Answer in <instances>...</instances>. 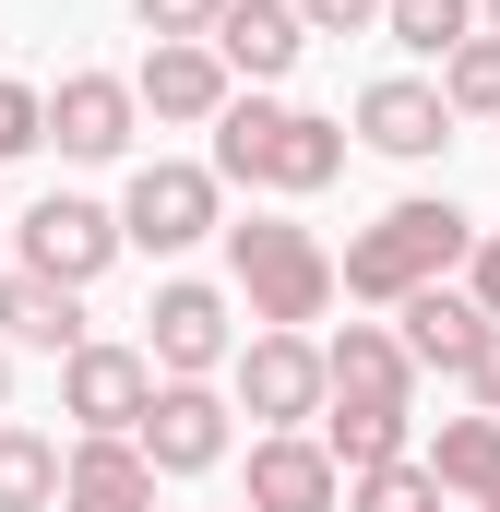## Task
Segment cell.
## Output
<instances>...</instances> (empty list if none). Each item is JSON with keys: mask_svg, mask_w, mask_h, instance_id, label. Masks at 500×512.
<instances>
[{"mask_svg": "<svg viewBox=\"0 0 500 512\" xmlns=\"http://www.w3.org/2000/svg\"><path fill=\"white\" fill-rule=\"evenodd\" d=\"M346 167V120H310V108H286V96H227L215 108V179H239V191H322Z\"/></svg>", "mask_w": 500, "mask_h": 512, "instance_id": "cell-1", "label": "cell"}, {"mask_svg": "<svg viewBox=\"0 0 500 512\" xmlns=\"http://www.w3.org/2000/svg\"><path fill=\"white\" fill-rule=\"evenodd\" d=\"M477 251V227L453 215V203H393V215H370L358 239H346V262H334V286L346 298H370V310H393V298H417V286H441L453 262Z\"/></svg>", "mask_w": 500, "mask_h": 512, "instance_id": "cell-2", "label": "cell"}, {"mask_svg": "<svg viewBox=\"0 0 500 512\" xmlns=\"http://www.w3.org/2000/svg\"><path fill=\"white\" fill-rule=\"evenodd\" d=\"M215 239H227V274H239V298H250L262 334H310V322L334 310V251H322L310 227L250 215V227H215Z\"/></svg>", "mask_w": 500, "mask_h": 512, "instance_id": "cell-3", "label": "cell"}, {"mask_svg": "<svg viewBox=\"0 0 500 512\" xmlns=\"http://www.w3.org/2000/svg\"><path fill=\"white\" fill-rule=\"evenodd\" d=\"M227 227V179L215 167H131V191H120V251H191V239H215Z\"/></svg>", "mask_w": 500, "mask_h": 512, "instance_id": "cell-4", "label": "cell"}, {"mask_svg": "<svg viewBox=\"0 0 500 512\" xmlns=\"http://www.w3.org/2000/svg\"><path fill=\"white\" fill-rule=\"evenodd\" d=\"M12 251H24V274H48V286H96L108 262H120V215L108 203H84V191H48V203H24L12 215Z\"/></svg>", "mask_w": 500, "mask_h": 512, "instance_id": "cell-5", "label": "cell"}, {"mask_svg": "<svg viewBox=\"0 0 500 512\" xmlns=\"http://www.w3.org/2000/svg\"><path fill=\"white\" fill-rule=\"evenodd\" d=\"M239 346H227V298L203 286V274H167L155 286V310H143V370H167V382H215Z\"/></svg>", "mask_w": 500, "mask_h": 512, "instance_id": "cell-6", "label": "cell"}, {"mask_svg": "<svg viewBox=\"0 0 500 512\" xmlns=\"http://www.w3.org/2000/svg\"><path fill=\"white\" fill-rule=\"evenodd\" d=\"M143 405H155V370H143V346H72L60 358V417L84 429V441H131L143 429Z\"/></svg>", "mask_w": 500, "mask_h": 512, "instance_id": "cell-7", "label": "cell"}, {"mask_svg": "<svg viewBox=\"0 0 500 512\" xmlns=\"http://www.w3.org/2000/svg\"><path fill=\"white\" fill-rule=\"evenodd\" d=\"M131 453H143L155 477H203V465H227V393H215V382H155Z\"/></svg>", "mask_w": 500, "mask_h": 512, "instance_id": "cell-8", "label": "cell"}, {"mask_svg": "<svg viewBox=\"0 0 500 512\" xmlns=\"http://www.w3.org/2000/svg\"><path fill=\"white\" fill-rule=\"evenodd\" d=\"M239 405L262 429H310L322 417V346L310 334H250L239 346Z\"/></svg>", "mask_w": 500, "mask_h": 512, "instance_id": "cell-9", "label": "cell"}, {"mask_svg": "<svg viewBox=\"0 0 500 512\" xmlns=\"http://www.w3.org/2000/svg\"><path fill=\"white\" fill-rule=\"evenodd\" d=\"M36 108H48V143H60V155H84V167L131 155V120H143L120 72H60V84H48Z\"/></svg>", "mask_w": 500, "mask_h": 512, "instance_id": "cell-10", "label": "cell"}, {"mask_svg": "<svg viewBox=\"0 0 500 512\" xmlns=\"http://www.w3.org/2000/svg\"><path fill=\"white\" fill-rule=\"evenodd\" d=\"M334 501H346V477H334V453L310 429H262L250 441V501L239 512H334Z\"/></svg>", "mask_w": 500, "mask_h": 512, "instance_id": "cell-11", "label": "cell"}, {"mask_svg": "<svg viewBox=\"0 0 500 512\" xmlns=\"http://www.w3.org/2000/svg\"><path fill=\"white\" fill-rule=\"evenodd\" d=\"M203 48L227 60V84H286V72H298V48H310V24H298L286 0H227Z\"/></svg>", "mask_w": 500, "mask_h": 512, "instance_id": "cell-12", "label": "cell"}, {"mask_svg": "<svg viewBox=\"0 0 500 512\" xmlns=\"http://www.w3.org/2000/svg\"><path fill=\"white\" fill-rule=\"evenodd\" d=\"M393 322H405L393 346H405L417 370H453V382H465V358H477V334H489V310H477L465 286H417V298H393Z\"/></svg>", "mask_w": 500, "mask_h": 512, "instance_id": "cell-13", "label": "cell"}, {"mask_svg": "<svg viewBox=\"0 0 500 512\" xmlns=\"http://www.w3.org/2000/svg\"><path fill=\"white\" fill-rule=\"evenodd\" d=\"M405 382H417V358H405L381 322H346V334L322 346V405H405Z\"/></svg>", "mask_w": 500, "mask_h": 512, "instance_id": "cell-14", "label": "cell"}, {"mask_svg": "<svg viewBox=\"0 0 500 512\" xmlns=\"http://www.w3.org/2000/svg\"><path fill=\"white\" fill-rule=\"evenodd\" d=\"M358 143H381V155H441V143H453L441 84H405V72H381L370 96H358Z\"/></svg>", "mask_w": 500, "mask_h": 512, "instance_id": "cell-15", "label": "cell"}, {"mask_svg": "<svg viewBox=\"0 0 500 512\" xmlns=\"http://www.w3.org/2000/svg\"><path fill=\"white\" fill-rule=\"evenodd\" d=\"M60 512H155V465L131 441H72L60 453Z\"/></svg>", "mask_w": 500, "mask_h": 512, "instance_id": "cell-16", "label": "cell"}, {"mask_svg": "<svg viewBox=\"0 0 500 512\" xmlns=\"http://www.w3.org/2000/svg\"><path fill=\"white\" fill-rule=\"evenodd\" d=\"M227 96H239V84H227V60H215L203 36H191V48H155L143 84H131V108H155V120H215Z\"/></svg>", "mask_w": 500, "mask_h": 512, "instance_id": "cell-17", "label": "cell"}, {"mask_svg": "<svg viewBox=\"0 0 500 512\" xmlns=\"http://www.w3.org/2000/svg\"><path fill=\"white\" fill-rule=\"evenodd\" d=\"M0 346H36V358H72L84 346V310H72V286H48V274H0Z\"/></svg>", "mask_w": 500, "mask_h": 512, "instance_id": "cell-18", "label": "cell"}, {"mask_svg": "<svg viewBox=\"0 0 500 512\" xmlns=\"http://www.w3.org/2000/svg\"><path fill=\"white\" fill-rule=\"evenodd\" d=\"M417 465H429V489H441V501H477V489H489V465H500V417H441V441H429Z\"/></svg>", "mask_w": 500, "mask_h": 512, "instance_id": "cell-19", "label": "cell"}, {"mask_svg": "<svg viewBox=\"0 0 500 512\" xmlns=\"http://www.w3.org/2000/svg\"><path fill=\"white\" fill-rule=\"evenodd\" d=\"M322 453H334V477H358V465L417 453V429H405V405H334V417H322Z\"/></svg>", "mask_w": 500, "mask_h": 512, "instance_id": "cell-20", "label": "cell"}, {"mask_svg": "<svg viewBox=\"0 0 500 512\" xmlns=\"http://www.w3.org/2000/svg\"><path fill=\"white\" fill-rule=\"evenodd\" d=\"M0 512H60V441L48 429H0Z\"/></svg>", "mask_w": 500, "mask_h": 512, "instance_id": "cell-21", "label": "cell"}, {"mask_svg": "<svg viewBox=\"0 0 500 512\" xmlns=\"http://www.w3.org/2000/svg\"><path fill=\"white\" fill-rule=\"evenodd\" d=\"M441 108H453V120H500V36L441 48Z\"/></svg>", "mask_w": 500, "mask_h": 512, "instance_id": "cell-22", "label": "cell"}, {"mask_svg": "<svg viewBox=\"0 0 500 512\" xmlns=\"http://www.w3.org/2000/svg\"><path fill=\"white\" fill-rule=\"evenodd\" d=\"M346 512H441V489H429L417 453H393V465H358L346 477Z\"/></svg>", "mask_w": 500, "mask_h": 512, "instance_id": "cell-23", "label": "cell"}, {"mask_svg": "<svg viewBox=\"0 0 500 512\" xmlns=\"http://www.w3.org/2000/svg\"><path fill=\"white\" fill-rule=\"evenodd\" d=\"M381 36H405V48H465L477 36V0H381Z\"/></svg>", "mask_w": 500, "mask_h": 512, "instance_id": "cell-24", "label": "cell"}, {"mask_svg": "<svg viewBox=\"0 0 500 512\" xmlns=\"http://www.w3.org/2000/svg\"><path fill=\"white\" fill-rule=\"evenodd\" d=\"M215 12H227V0H131V24H143L155 48H191V36H215Z\"/></svg>", "mask_w": 500, "mask_h": 512, "instance_id": "cell-25", "label": "cell"}, {"mask_svg": "<svg viewBox=\"0 0 500 512\" xmlns=\"http://www.w3.org/2000/svg\"><path fill=\"white\" fill-rule=\"evenodd\" d=\"M48 143V108H36V84H0V167L12 155H36Z\"/></svg>", "mask_w": 500, "mask_h": 512, "instance_id": "cell-26", "label": "cell"}, {"mask_svg": "<svg viewBox=\"0 0 500 512\" xmlns=\"http://www.w3.org/2000/svg\"><path fill=\"white\" fill-rule=\"evenodd\" d=\"M310 36H358V24H381V0H286Z\"/></svg>", "mask_w": 500, "mask_h": 512, "instance_id": "cell-27", "label": "cell"}, {"mask_svg": "<svg viewBox=\"0 0 500 512\" xmlns=\"http://www.w3.org/2000/svg\"><path fill=\"white\" fill-rule=\"evenodd\" d=\"M465 393H477V417H500V322L477 334V358H465Z\"/></svg>", "mask_w": 500, "mask_h": 512, "instance_id": "cell-28", "label": "cell"}, {"mask_svg": "<svg viewBox=\"0 0 500 512\" xmlns=\"http://www.w3.org/2000/svg\"><path fill=\"white\" fill-rule=\"evenodd\" d=\"M477 36H500V0H477Z\"/></svg>", "mask_w": 500, "mask_h": 512, "instance_id": "cell-29", "label": "cell"}, {"mask_svg": "<svg viewBox=\"0 0 500 512\" xmlns=\"http://www.w3.org/2000/svg\"><path fill=\"white\" fill-rule=\"evenodd\" d=\"M477 512H500V465H489V489H477Z\"/></svg>", "mask_w": 500, "mask_h": 512, "instance_id": "cell-30", "label": "cell"}, {"mask_svg": "<svg viewBox=\"0 0 500 512\" xmlns=\"http://www.w3.org/2000/svg\"><path fill=\"white\" fill-rule=\"evenodd\" d=\"M0 405H12V346H0Z\"/></svg>", "mask_w": 500, "mask_h": 512, "instance_id": "cell-31", "label": "cell"}, {"mask_svg": "<svg viewBox=\"0 0 500 512\" xmlns=\"http://www.w3.org/2000/svg\"><path fill=\"white\" fill-rule=\"evenodd\" d=\"M0 239H12V227H0Z\"/></svg>", "mask_w": 500, "mask_h": 512, "instance_id": "cell-32", "label": "cell"}]
</instances>
